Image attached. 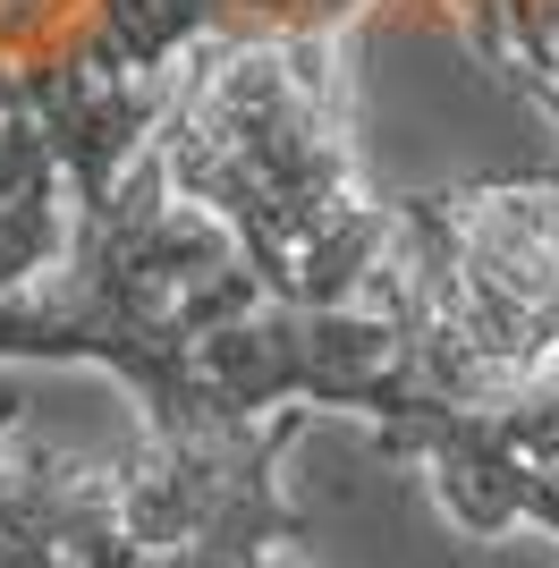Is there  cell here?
Masks as SVG:
<instances>
[{
	"label": "cell",
	"mask_w": 559,
	"mask_h": 568,
	"mask_svg": "<svg viewBox=\"0 0 559 568\" xmlns=\"http://www.w3.org/2000/svg\"><path fill=\"white\" fill-rule=\"evenodd\" d=\"M204 43H221V0H0V119L43 136L93 204L153 144Z\"/></svg>",
	"instance_id": "cell-3"
},
{
	"label": "cell",
	"mask_w": 559,
	"mask_h": 568,
	"mask_svg": "<svg viewBox=\"0 0 559 568\" xmlns=\"http://www.w3.org/2000/svg\"><path fill=\"white\" fill-rule=\"evenodd\" d=\"M263 288L255 255L204 204L170 187L162 153L144 144L111 195L77 204L69 255L34 288L0 297V356L43 365H102L144 399L162 442L195 433V356L221 323L255 314Z\"/></svg>",
	"instance_id": "cell-2"
},
{
	"label": "cell",
	"mask_w": 559,
	"mask_h": 568,
	"mask_svg": "<svg viewBox=\"0 0 559 568\" xmlns=\"http://www.w3.org/2000/svg\"><path fill=\"white\" fill-rule=\"evenodd\" d=\"M153 153L170 187L255 255L280 306H398L416 288L407 204L356 179L339 34L204 43Z\"/></svg>",
	"instance_id": "cell-1"
},
{
	"label": "cell",
	"mask_w": 559,
	"mask_h": 568,
	"mask_svg": "<svg viewBox=\"0 0 559 568\" xmlns=\"http://www.w3.org/2000/svg\"><path fill=\"white\" fill-rule=\"evenodd\" d=\"M69 230H77V195H69L60 153L0 119V297L34 288V272L51 255H69L60 246Z\"/></svg>",
	"instance_id": "cell-5"
},
{
	"label": "cell",
	"mask_w": 559,
	"mask_h": 568,
	"mask_svg": "<svg viewBox=\"0 0 559 568\" xmlns=\"http://www.w3.org/2000/svg\"><path fill=\"white\" fill-rule=\"evenodd\" d=\"M314 407H280L230 433H186L102 458L85 509L69 526L60 568H272V551L305 544V509L280 500V458Z\"/></svg>",
	"instance_id": "cell-4"
}]
</instances>
